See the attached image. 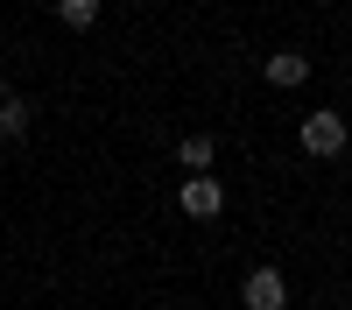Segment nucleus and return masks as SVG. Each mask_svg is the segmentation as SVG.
<instances>
[{
	"label": "nucleus",
	"instance_id": "9",
	"mask_svg": "<svg viewBox=\"0 0 352 310\" xmlns=\"http://www.w3.org/2000/svg\"><path fill=\"white\" fill-rule=\"evenodd\" d=\"M134 8H141V0H134Z\"/></svg>",
	"mask_w": 352,
	"mask_h": 310
},
{
	"label": "nucleus",
	"instance_id": "7",
	"mask_svg": "<svg viewBox=\"0 0 352 310\" xmlns=\"http://www.w3.org/2000/svg\"><path fill=\"white\" fill-rule=\"evenodd\" d=\"M56 21H64V28H92L99 21V0H56Z\"/></svg>",
	"mask_w": 352,
	"mask_h": 310
},
{
	"label": "nucleus",
	"instance_id": "2",
	"mask_svg": "<svg viewBox=\"0 0 352 310\" xmlns=\"http://www.w3.org/2000/svg\"><path fill=\"white\" fill-rule=\"evenodd\" d=\"M303 148L310 155H338L345 148V120H338V113H310V120H303Z\"/></svg>",
	"mask_w": 352,
	"mask_h": 310
},
{
	"label": "nucleus",
	"instance_id": "8",
	"mask_svg": "<svg viewBox=\"0 0 352 310\" xmlns=\"http://www.w3.org/2000/svg\"><path fill=\"white\" fill-rule=\"evenodd\" d=\"M0 99H8V78H0Z\"/></svg>",
	"mask_w": 352,
	"mask_h": 310
},
{
	"label": "nucleus",
	"instance_id": "1",
	"mask_svg": "<svg viewBox=\"0 0 352 310\" xmlns=\"http://www.w3.org/2000/svg\"><path fill=\"white\" fill-rule=\"evenodd\" d=\"M247 310H289L282 268H254V275H247Z\"/></svg>",
	"mask_w": 352,
	"mask_h": 310
},
{
	"label": "nucleus",
	"instance_id": "6",
	"mask_svg": "<svg viewBox=\"0 0 352 310\" xmlns=\"http://www.w3.org/2000/svg\"><path fill=\"white\" fill-rule=\"evenodd\" d=\"M28 127H36V106H28V99H0V134L21 141Z\"/></svg>",
	"mask_w": 352,
	"mask_h": 310
},
{
	"label": "nucleus",
	"instance_id": "4",
	"mask_svg": "<svg viewBox=\"0 0 352 310\" xmlns=\"http://www.w3.org/2000/svg\"><path fill=\"white\" fill-rule=\"evenodd\" d=\"M310 78V56L303 49H275L268 56V85H303Z\"/></svg>",
	"mask_w": 352,
	"mask_h": 310
},
{
	"label": "nucleus",
	"instance_id": "3",
	"mask_svg": "<svg viewBox=\"0 0 352 310\" xmlns=\"http://www.w3.org/2000/svg\"><path fill=\"white\" fill-rule=\"evenodd\" d=\"M184 212H190V219H219V212H226L219 177H190V184H184Z\"/></svg>",
	"mask_w": 352,
	"mask_h": 310
},
{
	"label": "nucleus",
	"instance_id": "5",
	"mask_svg": "<svg viewBox=\"0 0 352 310\" xmlns=\"http://www.w3.org/2000/svg\"><path fill=\"white\" fill-rule=\"evenodd\" d=\"M212 155H219V141H212V134H190L184 148H176V162H184L190 177H212Z\"/></svg>",
	"mask_w": 352,
	"mask_h": 310
}]
</instances>
